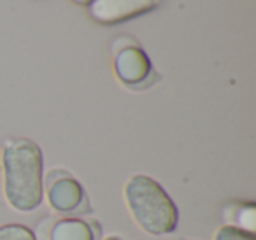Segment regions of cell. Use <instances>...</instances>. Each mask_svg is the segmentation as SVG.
I'll list each match as a JSON object with an SVG mask.
<instances>
[{
	"label": "cell",
	"mask_w": 256,
	"mask_h": 240,
	"mask_svg": "<svg viewBox=\"0 0 256 240\" xmlns=\"http://www.w3.org/2000/svg\"><path fill=\"white\" fill-rule=\"evenodd\" d=\"M70 2H74V4H78V6H82V8H88L93 0H70Z\"/></svg>",
	"instance_id": "obj_10"
},
{
	"label": "cell",
	"mask_w": 256,
	"mask_h": 240,
	"mask_svg": "<svg viewBox=\"0 0 256 240\" xmlns=\"http://www.w3.org/2000/svg\"><path fill=\"white\" fill-rule=\"evenodd\" d=\"M0 240H37V236L28 226L12 222L0 226Z\"/></svg>",
	"instance_id": "obj_8"
},
{
	"label": "cell",
	"mask_w": 256,
	"mask_h": 240,
	"mask_svg": "<svg viewBox=\"0 0 256 240\" xmlns=\"http://www.w3.org/2000/svg\"><path fill=\"white\" fill-rule=\"evenodd\" d=\"M106 240H121L120 236H109V238H106Z\"/></svg>",
	"instance_id": "obj_11"
},
{
	"label": "cell",
	"mask_w": 256,
	"mask_h": 240,
	"mask_svg": "<svg viewBox=\"0 0 256 240\" xmlns=\"http://www.w3.org/2000/svg\"><path fill=\"white\" fill-rule=\"evenodd\" d=\"M164 0H93L88 14L102 26H114L136 20L160 8Z\"/></svg>",
	"instance_id": "obj_5"
},
{
	"label": "cell",
	"mask_w": 256,
	"mask_h": 240,
	"mask_svg": "<svg viewBox=\"0 0 256 240\" xmlns=\"http://www.w3.org/2000/svg\"><path fill=\"white\" fill-rule=\"evenodd\" d=\"M112 68L121 84L130 90H146L158 79L146 51L128 36L112 42Z\"/></svg>",
	"instance_id": "obj_3"
},
{
	"label": "cell",
	"mask_w": 256,
	"mask_h": 240,
	"mask_svg": "<svg viewBox=\"0 0 256 240\" xmlns=\"http://www.w3.org/2000/svg\"><path fill=\"white\" fill-rule=\"evenodd\" d=\"M214 240H256V236L252 232H246L237 226L224 224L214 233Z\"/></svg>",
	"instance_id": "obj_9"
},
{
	"label": "cell",
	"mask_w": 256,
	"mask_h": 240,
	"mask_svg": "<svg viewBox=\"0 0 256 240\" xmlns=\"http://www.w3.org/2000/svg\"><path fill=\"white\" fill-rule=\"evenodd\" d=\"M4 193L14 210L32 212L44 198V158L30 138L12 137L2 148Z\"/></svg>",
	"instance_id": "obj_1"
},
{
	"label": "cell",
	"mask_w": 256,
	"mask_h": 240,
	"mask_svg": "<svg viewBox=\"0 0 256 240\" xmlns=\"http://www.w3.org/2000/svg\"><path fill=\"white\" fill-rule=\"evenodd\" d=\"M124 200L134 221L150 235H168L178 228V207L164 186L151 177H130L124 186Z\"/></svg>",
	"instance_id": "obj_2"
},
{
	"label": "cell",
	"mask_w": 256,
	"mask_h": 240,
	"mask_svg": "<svg viewBox=\"0 0 256 240\" xmlns=\"http://www.w3.org/2000/svg\"><path fill=\"white\" fill-rule=\"evenodd\" d=\"M223 216L226 221H230L232 226L254 233L256 207L252 202H234V204L224 207Z\"/></svg>",
	"instance_id": "obj_7"
},
{
	"label": "cell",
	"mask_w": 256,
	"mask_h": 240,
	"mask_svg": "<svg viewBox=\"0 0 256 240\" xmlns=\"http://www.w3.org/2000/svg\"><path fill=\"white\" fill-rule=\"evenodd\" d=\"M48 240H96V224L84 219L65 218L53 221L48 230Z\"/></svg>",
	"instance_id": "obj_6"
},
{
	"label": "cell",
	"mask_w": 256,
	"mask_h": 240,
	"mask_svg": "<svg viewBox=\"0 0 256 240\" xmlns=\"http://www.w3.org/2000/svg\"><path fill=\"white\" fill-rule=\"evenodd\" d=\"M46 198L54 212L81 216L90 212V198L79 180L65 170H51L46 177Z\"/></svg>",
	"instance_id": "obj_4"
}]
</instances>
